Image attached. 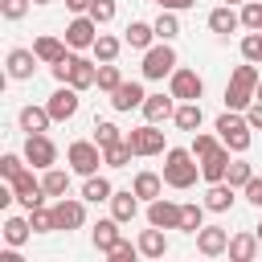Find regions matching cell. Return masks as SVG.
Returning <instances> with one entry per match:
<instances>
[{
    "label": "cell",
    "mask_w": 262,
    "mask_h": 262,
    "mask_svg": "<svg viewBox=\"0 0 262 262\" xmlns=\"http://www.w3.org/2000/svg\"><path fill=\"white\" fill-rule=\"evenodd\" d=\"M201 176V160L192 156V147H168L164 151V184L168 188H192Z\"/></svg>",
    "instance_id": "obj_1"
},
{
    "label": "cell",
    "mask_w": 262,
    "mask_h": 262,
    "mask_svg": "<svg viewBox=\"0 0 262 262\" xmlns=\"http://www.w3.org/2000/svg\"><path fill=\"white\" fill-rule=\"evenodd\" d=\"M258 82H262V74H258V61H246V66H237V70L229 74V82H225V111H246V106L254 102V90H258Z\"/></svg>",
    "instance_id": "obj_2"
},
{
    "label": "cell",
    "mask_w": 262,
    "mask_h": 262,
    "mask_svg": "<svg viewBox=\"0 0 262 262\" xmlns=\"http://www.w3.org/2000/svg\"><path fill=\"white\" fill-rule=\"evenodd\" d=\"M217 135H221V143L229 147V151H250V143H254V127H250V119L246 115H237V111H225V115H217Z\"/></svg>",
    "instance_id": "obj_3"
},
{
    "label": "cell",
    "mask_w": 262,
    "mask_h": 262,
    "mask_svg": "<svg viewBox=\"0 0 262 262\" xmlns=\"http://www.w3.org/2000/svg\"><path fill=\"white\" fill-rule=\"evenodd\" d=\"M176 66H180V61H176V49H172V41H160V45L143 49V78H147V82L172 78V70H176Z\"/></svg>",
    "instance_id": "obj_4"
},
{
    "label": "cell",
    "mask_w": 262,
    "mask_h": 262,
    "mask_svg": "<svg viewBox=\"0 0 262 262\" xmlns=\"http://www.w3.org/2000/svg\"><path fill=\"white\" fill-rule=\"evenodd\" d=\"M66 160H70V172H78V176H94L98 164H106L102 160V147L94 139H74L66 147Z\"/></svg>",
    "instance_id": "obj_5"
},
{
    "label": "cell",
    "mask_w": 262,
    "mask_h": 262,
    "mask_svg": "<svg viewBox=\"0 0 262 262\" xmlns=\"http://www.w3.org/2000/svg\"><path fill=\"white\" fill-rule=\"evenodd\" d=\"M168 90H172V98H176V102H201V94H205V78H201L196 70L176 66V70H172V78H168Z\"/></svg>",
    "instance_id": "obj_6"
},
{
    "label": "cell",
    "mask_w": 262,
    "mask_h": 262,
    "mask_svg": "<svg viewBox=\"0 0 262 262\" xmlns=\"http://www.w3.org/2000/svg\"><path fill=\"white\" fill-rule=\"evenodd\" d=\"M127 143H131L135 156H160V151H164V131H160L156 123H143V127L127 131Z\"/></svg>",
    "instance_id": "obj_7"
},
{
    "label": "cell",
    "mask_w": 262,
    "mask_h": 262,
    "mask_svg": "<svg viewBox=\"0 0 262 262\" xmlns=\"http://www.w3.org/2000/svg\"><path fill=\"white\" fill-rule=\"evenodd\" d=\"M25 160H29L33 168H53V164H57V143H53L45 131H37V135L25 139Z\"/></svg>",
    "instance_id": "obj_8"
},
{
    "label": "cell",
    "mask_w": 262,
    "mask_h": 262,
    "mask_svg": "<svg viewBox=\"0 0 262 262\" xmlns=\"http://www.w3.org/2000/svg\"><path fill=\"white\" fill-rule=\"evenodd\" d=\"M94 37H98V20H94L90 12H82V16H74V20L66 25V45H70V49H90Z\"/></svg>",
    "instance_id": "obj_9"
},
{
    "label": "cell",
    "mask_w": 262,
    "mask_h": 262,
    "mask_svg": "<svg viewBox=\"0 0 262 262\" xmlns=\"http://www.w3.org/2000/svg\"><path fill=\"white\" fill-rule=\"evenodd\" d=\"M49 115H53V123H66V119H74L78 115V90L70 86V82H57V90L49 94Z\"/></svg>",
    "instance_id": "obj_10"
},
{
    "label": "cell",
    "mask_w": 262,
    "mask_h": 262,
    "mask_svg": "<svg viewBox=\"0 0 262 262\" xmlns=\"http://www.w3.org/2000/svg\"><path fill=\"white\" fill-rule=\"evenodd\" d=\"M12 192H16V201L25 205V209H37V205H45V184L25 168V172H16L12 176Z\"/></svg>",
    "instance_id": "obj_11"
},
{
    "label": "cell",
    "mask_w": 262,
    "mask_h": 262,
    "mask_svg": "<svg viewBox=\"0 0 262 262\" xmlns=\"http://www.w3.org/2000/svg\"><path fill=\"white\" fill-rule=\"evenodd\" d=\"M53 217H57V229H82L86 225V205L82 201H74V196H57V205H53Z\"/></svg>",
    "instance_id": "obj_12"
},
{
    "label": "cell",
    "mask_w": 262,
    "mask_h": 262,
    "mask_svg": "<svg viewBox=\"0 0 262 262\" xmlns=\"http://www.w3.org/2000/svg\"><path fill=\"white\" fill-rule=\"evenodd\" d=\"M147 225H160V229H180V205L176 201H147Z\"/></svg>",
    "instance_id": "obj_13"
},
{
    "label": "cell",
    "mask_w": 262,
    "mask_h": 262,
    "mask_svg": "<svg viewBox=\"0 0 262 262\" xmlns=\"http://www.w3.org/2000/svg\"><path fill=\"white\" fill-rule=\"evenodd\" d=\"M196 250H201L205 258H221V254L229 250V233H225L221 225H201V229H196Z\"/></svg>",
    "instance_id": "obj_14"
},
{
    "label": "cell",
    "mask_w": 262,
    "mask_h": 262,
    "mask_svg": "<svg viewBox=\"0 0 262 262\" xmlns=\"http://www.w3.org/2000/svg\"><path fill=\"white\" fill-rule=\"evenodd\" d=\"M225 172H229V147H225V143L213 147L209 156H201V180L217 184V180H225Z\"/></svg>",
    "instance_id": "obj_15"
},
{
    "label": "cell",
    "mask_w": 262,
    "mask_h": 262,
    "mask_svg": "<svg viewBox=\"0 0 262 262\" xmlns=\"http://www.w3.org/2000/svg\"><path fill=\"white\" fill-rule=\"evenodd\" d=\"M106 205H111V217H119L123 225L139 217V192H135V188H115V196H111Z\"/></svg>",
    "instance_id": "obj_16"
},
{
    "label": "cell",
    "mask_w": 262,
    "mask_h": 262,
    "mask_svg": "<svg viewBox=\"0 0 262 262\" xmlns=\"http://www.w3.org/2000/svg\"><path fill=\"white\" fill-rule=\"evenodd\" d=\"M139 111H143V119H147V123H164V119H172V115H176V98H172V90H168V94H147Z\"/></svg>",
    "instance_id": "obj_17"
},
{
    "label": "cell",
    "mask_w": 262,
    "mask_h": 262,
    "mask_svg": "<svg viewBox=\"0 0 262 262\" xmlns=\"http://www.w3.org/2000/svg\"><path fill=\"white\" fill-rule=\"evenodd\" d=\"M37 61H41V57H37L33 49H12V53H8V78H12V82H29L33 70H37Z\"/></svg>",
    "instance_id": "obj_18"
},
{
    "label": "cell",
    "mask_w": 262,
    "mask_h": 262,
    "mask_svg": "<svg viewBox=\"0 0 262 262\" xmlns=\"http://www.w3.org/2000/svg\"><path fill=\"white\" fill-rule=\"evenodd\" d=\"M143 86L139 82H119L115 90H111V106L115 111H135V106H143Z\"/></svg>",
    "instance_id": "obj_19"
},
{
    "label": "cell",
    "mask_w": 262,
    "mask_h": 262,
    "mask_svg": "<svg viewBox=\"0 0 262 262\" xmlns=\"http://www.w3.org/2000/svg\"><path fill=\"white\" fill-rule=\"evenodd\" d=\"M119 225H123L119 217H102V221L94 225V233H90V237H94V250H98V254H111V250H115V242H123Z\"/></svg>",
    "instance_id": "obj_20"
},
{
    "label": "cell",
    "mask_w": 262,
    "mask_h": 262,
    "mask_svg": "<svg viewBox=\"0 0 262 262\" xmlns=\"http://www.w3.org/2000/svg\"><path fill=\"white\" fill-rule=\"evenodd\" d=\"M98 82V61H90V57H78L74 53V66H70V86L74 90H90Z\"/></svg>",
    "instance_id": "obj_21"
},
{
    "label": "cell",
    "mask_w": 262,
    "mask_h": 262,
    "mask_svg": "<svg viewBox=\"0 0 262 262\" xmlns=\"http://www.w3.org/2000/svg\"><path fill=\"white\" fill-rule=\"evenodd\" d=\"M66 49H70V45H66V41H61V37H49V33H45V37H37V41H33V53H37V57H41V61H45V66H57V61H61V57H70V53H66Z\"/></svg>",
    "instance_id": "obj_22"
},
{
    "label": "cell",
    "mask_w": 262,
    "mask_h": 262,
    "mask_svg": "<svg viewBox=\"0 0 262 262\" xmlns=\"http://www.w3.org/2000/svg\"><path fill=\"white\" fill-rule=\"evenodd\" d=\"M205 209H209V213H225V209H233V184H229V180L209 184V192H205Z\"/></svg>",
    "instance_id": "obj_23"
},
{
    "label": "cell",
    "mask_w": 262,
    "mask_h": 262,
    "mask_svg": "<svg viewBox=\"0 0 262 262\" xmlns=\"http://www.w3.org/2000/svg\"><path fill=\"white\" fill-rule=\"evenodd\" d=\"M258 246H262V242H258V233H233V237H229V250H225V254H229L233 262H254Z\"/></svg>",
    "instance_id": "obj_24"
},
{
    "label": "cell",
    "mask_w": 262,
    "mask_h": 262,
    "mask_svg": "<svg viewBox=\"0 0 262 262\" xmlns=\"http://www.w3.org/2000/svg\"><path fill=\"white\" fill-rule=\"evenodd\" d=\"M49 123H53V115H49V106H20V127L29 131V135H37V131H49Z\"/></svg>",
    "instance_id": "obj_25"
},
{
    "label": "cell",
    "mask_w": 262,
    "mask_h": 262,
    "mask_svg": "<svg viewBox=\"0 0 262 262\" xmlns=\"http://www.w3.org/2000/svg\"><path fill=\"white\" fill-rule=\"evenodd\" d=\"M115 196V184L106 180V176H86V184H82V201H90V205H102V201H111Z\"/></svg>",
    "instance_id": "obj_26"
},
{
    "label": "cell",
    "mask_w": 262,
    "mask_h": 262,
    "mask_svg": "<svg viewBox=\"0 0 262 262\" xmlns=\"http://www.w3.org/2000/svg\"><path fill=\"white\" fill-rule=\"evenodd\" d=\"M139 254H143V258H164V254H168V237H164L160 225H151V229L139 233Z\"/></svg>",
    "instance_id": "obj_27"
},
{
    "label": "cell",
    "mask_w": 262,
    "mask_h": 262,
    "mask_svg": "<svg viewBox=\"0 0 262 262\" xmlns=\"http://www.w3.org/2000/svg\"><path fill=\"white\" fill-rule=\"evenodd\" d=\"M237 25H242V12H233L229 4H221V8L209 12V33H221V37H225V33H233Z\"/></svg>",
    "instance_id": "obj_28"
},
{
    "label": "cell",
    "mask_w": 262,
    "mask_h": 262,
    "mask_svg": "<svg viewBox=\"0 0 262 262\" xmlns=\"http://www.w3.org/2000/svg\"><path fill=\"white\" fill-rule=\"evenodd\" d=\"M123 41H127L131 49H151V41H160V37H156V25H147V20H131Z\"/></svg>",
    "instance_id": "obj_29"
},
{
    "label": "cell",
    "mask_w": 262,
    "mask_h": 262,
    "mask_svg": "<svg viewBox=\"0 0 262 262\" xmlns=\"http://www.w3.org/2000/svg\"><path fill=\"white\" fill-rule=\"evenodd\" d=\"M131 188L139 192V201H156V196H164V176L160 172H139Z\"/></svg>",
    "instance_id": "obj_30"
},
{
    "label": "cell",
    "mask_w": 262,
    "mask_h": 262,
    "mask_svg": "<svg viewBox=\"0 0 262 262\" xmlns=\"http://www.w3.org/2000/svg\"><path fill=\"white\" fill-rule=\"evenodd\" d=\"M201 119H205V115H201V102H180V106H176V115H172V123H176L180 131H196V127H201Z\"/></svg>",
    "instance_id": "obj_31"
},
{
    "label": "cell",
    "mask_w": 262,
    "mask_h": 262,
    "mask_svg": "<svg viewBox=\"0 0 262 262\" xmlns=\"http://www.w3.org/2000/svg\"><path fill=\"white\" fill-rule=\"evenodd\" d=\"M119 49H123V41H119V37H111V33H98V37H94V45H90V53H94L98 61H115V57H119Z\"/></svg>",
    "instance_id": "obj_32"
},
{
    "label": "cell",
    "mask_w": 262,
    "mask_h": 262,
    "mask_svg": "<svg viewBox=\"0 0 262 262\" xmlns=\"http://www.w3.org/2000/svg\"><path fill=\"white\" fill-rule=\"evenodd\" d=\"M41 184H45V196H66V188H70V172H61V168L53 164V168H45Z\"/></svg>",
    "instance_id": "obj_33"
},
{
    "label": "cell",
    "mask_w": 262,
    "mask_h": 262,
    "mask_svg": "<svg viewBox=\"0 0 262 262\" xmlns=\"http://www.w3.org/2000/svg\"><path fill=\"white\" fill-rule=\"evenodd\" d=\"M205 225V201L196 205V201H188V205H180V229L184 233H196Z\"/></svg>",
    "instance_id": "obj_34"
},
{
    "label": "cell",
    "mask_w": 262,
    "mask_h": 262,
    "mask_svg": "<svg viewBox=\"0 0 262 262\" xmlns=\"http://www.w3.org/2000/svg\"><path fill=\"white\" fill-rule=\"evenodd\" d=\"M29 233H33L29 217H8V221H4V242H8V246H25Z\"/></svg>",
    "instance_id": "obj_35"
},
{
    "label": "cell",
    "mask_w": 262,
    "mask_h": 262,
    "mask_svg": "<svg viewBox=\"0 0 262 262\" xmlns=\"http://www.w3.org/2000/svg\"><path fill=\"white\" fill-rule=\"evenodd\" d=\"M151 25H156V37H160V41H172V37H180V16H176L172 8H164V12H160Z\"/></svg>",
    "instance_id": "obj_36"
},
{
    "label": "cell",
    "mask_w": 262,
    "mask_h": 262,
    "mask_svg": "<svg viewBox=\"0 0 262 262\" xmlns=\"http://www.w3.org/2000/svg\"><path fill=\"white\" fill-rule=\"evenodd\" d=\"M131 143L127 139H119V143H111V147H102V160H106V168H127L131 164Z\"/></svg>",
    "instance_id": "obj_37"
},
{
    "label": "cell",
    "mask_w": 262,
    "mask_h": 262,
    "mask_svg": "<svg viewBox=\"0 0 262 262\" xmlns=\"http://www.w3.org/2000/svg\"><path fill=\"white\" fill-rule=\"evenodd\" d=\"M29 225H33V233H53L57 229V217H53V209L37 205V209H29Z\"/></svg>",
    "instance_id": "obj_38"
},
{
    "label": "cell",
    "mask_w": 262,
    "mask_h": 262,
    "mask_svg": "<svg viewBox=\"0 0 262 262\" xmlns=\"http://www.w3.org/2000/svg\"><path fill=\"white\" fill-rule=\"evenodd\" d=\"M119 82H123V74H119V66H115V61H102V66H98V82H94V86L111 94V90H115Z\"/></svg>",
    "instance_id": "obj_39"
},
{
    "label": "cell",
    "mask_w": 262,
    "mask_h": 262,
    "mask_svg": "<svg viewBox=\"0 0 262 262\" xmlns=\"http://www.w3.org/2000/svg\"><path fill=\"white\" fill-rule=\"evenodd\" d=\"M250 176H254V168H250L246 160H229V172H225V180H229L233 188H246V184H250Z\"/></svg>",
    "instance_id": "obj_40"
},
{
    "label": "cell",
    "mask_w": 262,
    "mask_h": 262,
    "mask_svg": "<svg viewBox=\"0 0 262 262\" xmlns=\"http://www.w3.org/2000/svg\"><path fill=\"white\" fill-rule=\"evenodd\" d=\"M119 139H127L115 123H94V143L98 147H111V143H119Z\"/></svg>",
    "instance_id": "obj_41"
},
{
    "label": "cell",
    "mask_w": 262,
    "mask_h": 262,
    "mask_svg": "<svg viewBox=\"0 0 262 262\" xmlns=\"http://www.w3.org/2000/svg\"><path fill=\"white\" fill-rule=\"evenodd\" d=\"M242 25L254 29V33H262V0H246L242 4Z\"/></svg>",
    "instance_id": "obj_42"
},
{
    "label": "cell",
    "mask_w": 262,
    "mask_h": 262,
    "mask_svg": "<svg viewBox=\"0 0 262 262\" xmlns=\"http://www.w3.org/2000/svg\"><path fill=\"white\" fill-rule=\"evenodd\" d=\"M242 57H246V61H262V33L250 29V33L242 37Z\"/></svg>",
    "instance_id": "obj_43"
},
{
    "label": "cell",
    "mask_w": 262,
    "mask_h": 262,
    "mask_svg": "<svg viewBox=\"0 0 262 262\" xmlns=\"http://www.w3.org/2000/svg\"><path fill=\"white\" fill-rule=\"evenodd\" d=\"M86 12H90V16L98 20V25H111L119 8H115V0H90V8H86Z\"/></svg>",
    "instance_id": "obj_44"
},
{
    "label": "cell",
    "mask_w": 262,
    "mask_h": 262,
    "mask_svg": "<svg viewBox=\"0 0 262 262\" xmlns=\"http://www.w3.org/2000/svg\"><path fill=\"white\" fill-rule=\"evenodd\" d=\"M213 147H221V135H209V131L192 135V156H196V160H201V156H209Z\"/></svg>",
    "instance_id": "obj_45"
},
{
    "label": "cell",
    "mask_w": 262,
    "mask_h": 262,
    "mask_svg": "<svg viewBox=\"0 0 262 262\" xmlns=\"http://www.w3.org/2000/svg\"><path fill=\"white\" fill-rule=\"evenodd\" d=\"M25 164H29L25 156H16V151H8V156H0V176H4V180H12L16 172H25Z\"/></svg>",
    "instance_id": "obj_46"
},
{
    "label": "cell",
    "mask_w": 262,
    "mask_h": 262,
    "mask_svg": "<svg viewBox=\"0 0 262 262\" xmlns=\"http://www.w3.org/2000/svg\"><path fill=\"white\" fill-rule=\"evenodd\" d=\"M135 254H139V242L131 246V242L123 237V242H115V250H111L106 258H111V262H135Z\"/></svg>",
    "instance_id": "obj_47"
},
{
    "label": "cell",
    "mask_w": 262,
    "mask_h": 262,
    "mask_svg": "<svg viewBox=\"0 0 262 262\" xmlns=\"http://www.w3.org/2000/svg\"><path fill=\"white\" fill-rule=\"evenodd\" d=\"M29 4L33 0H0V12H4V20H20L29 12Z\"/></svg>",
    "instance_id": "obj_48"
},
{
    "label": "cell",
    "mask_w": 262,
    "mask_h": 262,
    "mask_svg": "<svg viewBox=\"0 0 262 262\" xmlns=\"http://www.w3.org/2000/svg\"><path fill=\"white\" fill-rule=\"evenodd\" d=\"M242 192H246V201H250V205H258V209H262V176H250V184H246Z\"/></svg>",
    "instance_id": "obj_49"
},
{
    "label": "cell",
    "mask_w": 262,
    "mask_h": 262,
    "mask_svg": "<svg viewBox=\"0 0 262 262\" xmlns=\"http://www.w3.org/2000/svg\"><path fill=\"white\" fill-rule=\"evenodd\" d=\"M70 66H74V53H70V57H61L57 66H49V74H53V82H70Z\"/></svg>",
    "instance_id": "obj_50"
},
{
    "label": "cell",
    "mask_w": 262,
    "mask_h": 262,
    "mask_svg": "<svg viewBox=\"0 0 262 262\" xmlns=\"http://www.w3.org/2000/svg\"><path fill=\"white\" fill-rule=\"evenodd\" d=\"M246 119H250L254 131H262V102H250V106H246Z\"/></svg>",
    "instance_id": "obj_51"
},
{
    "label": "cell",
    "mask_w": 262,
    "mask_h": 262,
    "mask_svg": "<svg viewBox=\"0 0 262 262\" xmlns=\"http://www.w3.org/2000/svg\"><path fill=\"white\" fill-rule=\"evenodd\" d=\"M151 4H160V8H172V12H184V8H192L196 0H151Z\"/></svg>",
    "instance_id": "obj_52"
},
{
    "label": "cell",
    "mask_w": 262,
    "mask_h": 262,
    "mask_svg": "<svg viewBox=\"0 0 262 262\" xmlns=\"http://www.w3.org/2000/svg\"><path fill=\"white\" fill-rule=\"evenodd\" d=\"M66 8H74V12H86V8H90V0H66Z\"/></svg>",
    "instance_id": "obj_53"
},
{
    "label": "cell",
    "mask_w": 262,
    "mask_h": 262,
    "mask_svg": "<svg viewBox=\"0 0 262 262\" xmlns=\"http://www.w3.org/2000/svg\"><path fill=\"white\" fill-rule=\"evenodd\" d=\"M254 102H262V82H258V90H254Z\"/></svg>",
    "instance_id": "obj_54"
},
{
    "label": "cell",
    "mask_w": 262,
    "mask_h": 262,
    "mask_svg": "<svg viewBox=\"0 0 262 262\" xmlns=\"http://www.w3.org/2000/svg\"><path fill=\"white\" fill-rule=\"evenodd\" d=\"M254 233H258V242H262V225H258V229H254Z\"/></svg>",
    "instance_id": "obj_55"
},
{
    "label": "cell",
    "mask_w": 262,
    "mask_h": 262,
    "mask_svg": "<svg viewBox=\"0 0 262 262\" xmlns=\"http://www.w3.org/2000/svg\"><path fill=\"white\" fill-rule=\"evenodd\" d=\"M225 4H237V0H225ZM242 4H246V0H242Z\"/></svg>",
    "instance_id": "obj_56"
},
{
    "label": "cell",
    "mask_w": 262,
    "mask_h": 262,
    "mask_svg": "<svg viewBox=\"0 0 262 262\" xmlns=\"http://www.w3.org/2000/svg\"><path fill=\"white\" fill-rule=\"evenodd\" d=\"M33 4H49V0H33Z\"/></svg>",
    "instance_id": "obj_57"
}]
</instances>
